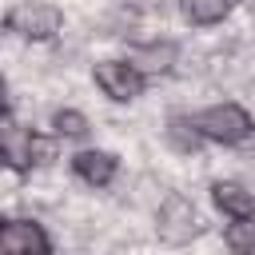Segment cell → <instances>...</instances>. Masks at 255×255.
I'll return each instance as SVG.
<instances>
[{"instance_id": "obj_1", "label": "cell", "mask_w": 255, "mask_h": 255, "mask_svg": "<svg viewBox=\"0 0 255 255\" xmlns=\"http://www.w3.org/2000/svg\"><path fill=\"white\" fill-rule=\"evenodd\" d=\"M195 128L207 143H223V147H239L255 135V120L239 108V104H211L195 116Z\"/></svg>"}, {"instance_id": "obj_2", "label": "cell", "mask_w": 255, "mask_h": 255, "mask_svg": "<svg viewBox=\"0 0 255 255\" xmlns=\"http://www.w3.org/2000/svg\"><path fill=\"white\" fill-rule=\"evenodd\" d=\"M56 159V143L28 131V128H4L0 131V163L12 171H32Z\"/></svg>"}, {"instance_id": "obj_3", "label": "cell", "mask_w": 255, "mask_h": 255, "mask_svg": "<svg viewBox=\"0 0 255 255\" xmlns=\"http://www.w3.org/2000/svg\"><path fill=\"white\" fill-rule=\"evenodd\" d=\"M155 231H159L163 243H175V247H179V243H191V239L203 235V219H199V211H195V203H191L187 195L171 191V195L159 203Z\"/></svg>"}, {"instance_id": "obj_4", "label": "cell", "mask_w": 255, "mask_h": 255, "mask_svg": "<svg viewBox=\"0 0 255 255\" xmlns=\"http://www.w3.org/2000/svg\"><path fill=\"white\" fill-rule=\"evenodd\" d=\"M64 28V12L52 8V4H20L8 12V32L24 36V40H56V32Z\"/></svg>"}, {"instance_id": "obj_5", "label": "cell", "mask_w": 255, "mask_h": 255, "mask_svg": "<svg viewBox=\"0 0 255 255\" xmlns=\"http://www.w3.org/2000/svg\"><path fill=\"white\" fill-rule=\"evenodd\" d=\"M92 76H96L100 92H104L108 100H116V104H131V100L143 92V84H147V76H143L135 64H128V60H100Z\"/></svg>"}, {"instance_id": "obj_6", "label": "cell", "mask_w": 255, "mask_h": 255, "mask_svg": "<svg viewBox=\"0 0 255 255\" xmlns=\"http://www.w3.org/2000/svg\"><path fill=\"white\" fill-rule=\"evenodd\" d=\"M0 255H52V239L36 219H4Z\"/></svg>"}, {"instance_id": "obj_7", "label": "cell", "mask_w": 255, "mask_h": 255, "mask_svg": "<svg viewBox=\"0 0 255 255\" xmlns=\"http://www.w3.org/2000/svg\"><path fill=\"white\" fill-rule=\"evenodd\" d=\"M72 171L88 183V187H108L120 171V159L112 151H100V147H88V151H76L72 155Z\"/></svg>"}, {"instance_id": "obj_8", "label": "cell", "mask_w": 255, "mask_h": 255, "mask_svg": "<svg viewBox=\"0 0 255 255\" xmlns=\"http://www.w3.org/2000/svg\"><path fill=\"white\" fill-rule=\"evenodd\" d=\"M211 203H215L227 219H247V215H255V195H251L243 183H235V179L211 183Z\"/></svg>"}, {"instance_id": "obj_9", "label": "cell", "mask_w": 255, "mask_h": 255, "mask_svg": "<svg viewBox=\"0 0 255 255\" xmlns=\"http://www.w3.org/2000/svg\"><path fill=\"white\" fill-rule=\"evenodd\" d=\"M175 56H179V48H175L171 40H155V44L135 48V52L128 56V64H135L143 76H163V72H171Z\"/></svg>"}, {"instance_id": "obj_10", "label": "cell", "mask_w": 255, "mask_h": 255, "mask_svg": "<svg viewBox=\"0 0 255 255\" xmlns=\"http://www.w3.org/2000/svg\"><path fill=\"white\" fill-rule=\"evenodd\" d=\"M231 8H235V0H183V16H187L195 28H211V24H219Z\"/></svg>"}, {"instance_id": "obj_11", "label": "cell", "mask_w": 255, "mask_h": 255, "mask_svg": "<svg viewBox=\"0 0 255 255\" xmlns=\"http://www.w3.org/2000/svg\"><path fill=\"white\" fill-rule=\"evenodd\" d=\"M167 143L175 147V151H199L203 147V135H199V128H195V120L191 116H171L167 120Z\"/></svg>"}, {"instance_id": "obj_12", "label": "cell", "mask_w": 255, "mask_h": 255, "mask_svg": "<svg viewBox=\"0 0 255 255\" xmlns=\"http://www.w3.org/2000/svg\"><path fill=\"white\" fill-rule=\"evenodd\" d=\"M223 243L231 255H255V215L247 219H231L223 227Z\"/></svg>"}, {"instance_id": "obj_13", "label": "cell", "mask_w": 255, "mask_h": 255, "mask_svg": "<svg viewBox=\"0 0 255 255\" xmlns=\"http://www.w3.org/2000/svg\"><path fill=\"white\" fill-rule=\"evenodd\" d=\"M52 128H56V135H64V139H84V135H88V116L76 112V108H60V112L52 116Z\"/></svg>"}, {"instance_id": "obj_14", "label": "cell", "mask_w": 255, "mask_h": 255, "mask_svg": "<svg viewBox=\"0 0 255 255\" xmlns=\"http://www.w3.org/2000/svg\"><path fill=\"white\" fill-rule=\"evenodd\" d=\"M8 112V92H4V80H0V116Z\"/></svg>"}, {"instance_id": "obj_15", "label": "cell", "mask_w": 255, "mask_h": 255, "mask_svg": "<svg viewBox=\"0 0 255 255\" xmlns=\"http://www.w3.org/2000/svg\"><path fill=\"white\" fill-rule=\"evenodd\" d=\"M0 223H4V219H0Z\"/></svg>"}]
</instances>
